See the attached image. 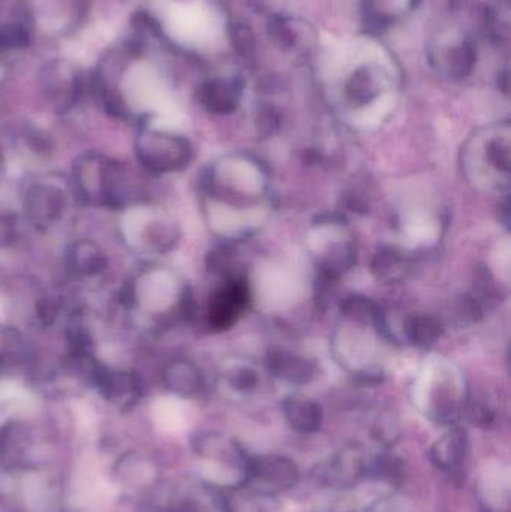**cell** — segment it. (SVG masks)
Listing matches in <instances>:
<instances>
[{"mask_svg": "<svg viewBox=\"0 0 511 512\" xmlns=\"http://www.w3.org/2000/svg\"><path fill=\"white\" fill-rule=\"evenodd\" d=\"M66 209V195L53 185H35L24 198V212L36 228L50 227L62 218Z\"/></svg>", "mask_w": 511, "mask_h": 512, "instance_id": "obj_8", "label": "cell"}, {"mask_svg": "<svg viewBox=\"0 0 511 512\" xmlns=\"http://www.w3.org/2000/svg\"><path fill=\"white\" fill-rule=\"evenodd\" d=\"M489 161L497 170L509 171L510 167V149L506 141L494 140L489 144Z\"/></svg>", "mask_w": 511, "mask_h": 512, "instance_id": "obj_28", "label": "cell"}, {"mask_svg": "<svg viewBox=\"0 0 511 512\" xmlns=\"http://www.w3.org/2000/svg\"><path fill=\"white\" fill-rule=\"evenodd\" d=\"M420 0H362L363 17L372 32H384L407 17Z\"/></svg>", "mask_w": 511, "mask_h": 512, "instance_id": "obj_14", "label": "cell"}, {"mask_svg": "<svg viewBox=\"0 0 511 512\" xmlns=\"http://www.w3.org/2000/svg\"><path fill=\"white\" fill-rule=\"evenodd\" d=\"M228 32H230L231 45L239 56L251 57L254 54L257 39H255V33L251 26L236 21V23L230 24Z\"/></svg>", "mask_w": 511, "mask_h": 512, "instance_id": "obj_25", "label": "cell"}, {"mask_svg": "<svg viewBox=\"0 0 511 512\" xmlns=\"http://www.w3.org/2000/svg\"><path fill=\"white\" fill-rule=\"evenodd\" d=\"M228 381H230V385L234 390L240 391V393H249V391L257 387L258 376L252 369L239 367V369H234L228 375Z\"/></svg>", "mask_w": 511, "mask_h": 512, "instance_id": "obj_27", "label": "cell"}, {"mask_svg": "<svg viewBox=\"0 0 511 512\" xmlns=\"http://www.w3.org/2000/svg\"><path fill=\"white\" fill-rule=\"evenodd\" d=\"M164 384L177 396L191 397L200 393L203 376L200 369L191 361L177 360L168 364L164 372Z\"/></svg>", "mask_w": 511, "mask_h": 512, "instance_id": "obj_17", "label": "cell"}, {"mask_svg": "<svg viewBox=\"0 0 511 512\" xmlns=\"http://www.w3.org/2000/svg\"><path fill=\"white\" fill-rule=\"evenodd\" d=\"M125 165L99 155H87L74 168L78 195L86 203L120 209L132 200L137 191Z\"/></svg>", "mask_w": 511, "mask_h": 512, "instance_id": "obj_1", "label": "cell"}, {"mask_svg": "<svg viewBox=\"0 0 511 512\" xmlns=\"http://www.w3.org/2000/svg\"><path fill=\"white\" fill-rule=\"evenodd\" d=\"M410 270V261L396 249H381L372 262V271L381 282H401L408 276Z\"/></svg>", "mask_w": 511, "mask_h": 512, "instance_id": "obj_19", "label": "cell"}, {"mask_svg": "<svg viewBox=\"0 0 511 512\" xmlns=\"http://www.w3.org/2000/svg\"><path fill=\"white\" fill-rule=\"evenodd\" d=\"M69 267L78 276H95L107 268V258L96 243L84 240L72 246Z\"/></svg>", "mask_w": 511, "mask_h": 512, "instance_id": "obj_18", "label": "cell"}, {"mask_svg": "<svg viewBox=\"0 0 511 512\" xmlns=\"http://www.w3.org/2000/svg\"><path fill=\"white\" fill-rule=\"evenodd\" d=\"M299 481V468L281 454L249 456L245 486L261 496H275L293 489Z\"/></svg>", "mask_w": 511, "mask_h": 512, "instance_id": "obj_3", "label": "cell"}, {"mask_svg": "<svg viewBox=\"0 0 511 512\" xmlns=\"http://www.w3.org/2000/svg\"><path fill=\"white\" fill-rule=\"evenodd\" d=\"M267 35L276 47L284 51L296 50L299 42V32L294 27V21L284 15H273L267 23Z\"/></svg>", "mask_w": 511, "mask_h": 512, "instance_id": "obj_22", "label": "cell"}, {"mask_svg": "<svg viewBox=\"0 0 511 512\" xmlns=\"http://www.w3.org/2000/svg\"><path fill=\"white\" fill-rule=\"evenodd\" d=\"M366 512H411L408 505L402 499L398 498H384L381 501L375 502L371 508Z\"/></svg>", "mask_w": 511, "mask_h": 512, "instance_id": "obj_29", "label": "cell"}, {"mask_svg": "<svg viewBox=\"0 0 511 512\" xmlns=\"http://www.w3.org/2000/svg\"><path fill=\"white\" fill-rule=\"evenodd\" d=\"M371 474V465L366 462L365 453L359 447L342 448L333 454L326 465L318 469L321 483L336 489L356 486L363 477Z\"/></svg>", "mask_w": 511, "mask_h": 512, "instance_id": "obj_7", "label": "cell"}, {"mask_svg": "<svg viewBox=\"0 0 511 512\" xmlns=\"http://www.w3.org/2000/svg\"><path fill=\"white\" fill-rule=\"evenodd\" d=\"M356 262V251L351 245H339L332 249L329 256L320 264L321 276L338 279L342 273L350 270Z\"/></svg>", "mask_w": 511, "mask_h": 512, "instance_id": "obj_24", "label": "cell"}, {"mask_svg": "<svg viewBox=\"0 0 511 512\" xmlns=\"http://www.w3.org/2000/svg\"><path fill=\"white\" fill-rule=\"evenodd\" d=\"M266 366L275 378L294 385L308 384L315 375V366L312 361L284 349H270Z\"/></svg>", "mask_w": 511, "mask_h": 512, "instance_id": "obj_13", "label": "cell"}, {"mask_svg": "<svg viewBox=\"0 0 511 512\" xmlns=\"http://www.w3.org/2000/svg\"><path fill=\"white\" fill-rule=\"evenodd\" d=\"M372 474L380 477L381 480L389 481V483H396L402 480L404 474V463L393 456V454L386 453L375 460L374 465H371Z\"/></svg>", "mask_w": 511, "mask_h": 512, "instance_id": "obj_26", "label": "cell"}, {"mask_svg": "<svg viewBox=\"0 0 511 512\" xmlns=\"http://www.w3.org/2000/svg\"><path fill=\"white\" fill-rule=\"evenodd\" d=\"M92 378L105 399L122 406H132L141 396V384L132 372H114L101 364H93Z\"/></svg>", "mask_w": 511, "mask_h": 512, "instance_id": "obj_10", "label": "cell"}, {"mask_svg": "<svg viewBox=\"0 0 511 512\" xmlns=\"http://www.w3.org/2000/svg\"><path fill=\"white\" fill-rule=\"evenodd\" d=\"M243 81L239 77H218L201 84L198 101L209 113L227 116L239 107Z\"/></svg>", "mask_w": 511, "mask_h": 512, "instance_id": "obj_12", "label": "cell"}, {"mask_svg": "<svg viewBox=\"0 0 511 512\" xmlns=\"http://www.w3.org/2000/svg\"><path fill=\"white\" fill-rule=\"evenodd\" d=\"M195 451L198 456L203 457L207 462L216 463L224 471L225 487L237 489L245 486L249 456L239 442L213 433V435L201 436Z\"/></svg>", "mask_w": 511, "mask_h": 512, "instance_id": "obj_4", "label": "cell"}, {"mask_svg": "<svg viewBox=\"0 0 511 512\" xmlns=\"http://www.w3.org/2000/svg\"><path fill=\"white\" fill-rule=\"evenodd\" d=\"M341 312L345 318L351 319V321L363 322V324L374 322L375 324L378 316H380L381 309L371 298L356 294L350 295L342 301Z\"/></svg>", "mask_w": 511, "mask_h": 512, "instance_id": "obj_23", "label": "cell"}, {"mask_svg": "<svg viewBox=\"0 0 511 512\" xmlns=\"http://www.w3.org/2000/svg\"><path fill=\"white\" fill-rule=\"evenodd\" d=\"M285 420L299 433H315L323 424V409L315 400L302 394L288 396L282 403Z\"/></svg>", "mask_w": 511, "mask_h": 512, "instance_id": "obj_15", "label": "cell"}, {"mask_svg": "<svg viewBox=\"0 0 511 512\" xmlns=\"http://www.w3.org/2000/svg\"><path fill=\"white\" fill-rule=\"evenodd\" d=\"M486 33L497 44H506L510 38V0H498L488 6L483 15Z\"/></svg>", "mask_w": 511, "mask_h": 512, "instance_id": "obj_21", "label": "cell"}, {"mask_svg": "<svg viewBox=\"0 0 511 512\" xmlns=\"http://www.w3.org/2000/svg\"><path fill=\"white\" fill-rule=\"evenodd\" d=\"M41 84L45 95L59 108H69L77 98V72L66 60H51L41 71Z\"/></svg>", "mask_w": 511, "mask_h": 512, "instance_id": "obj_9", "label": "cell"}, {"mask_svg": "<svg viewBox=\"0 0 511 512\" xmlns=\"http://www.w3.org/2000/svg\"><path fill=\"white\" fill-rule=\"evenodd\" d=\"M429 60L441 74L453 80H462L476 68L477 47L473 39L462 36L431 47Z\"/></svg>", "mask_w": 511, "mask_h": 512, "instance_id": "obj_6", "label": "cell"}, {"mask_svg": "<svg viewBox=\"0 0 511 512\" xmlns=\"http://www.w3.org/2000/svg\"><path fill=\"white\" fill-rule=\"evenodd\" d=\"M279 125V117L272 108H266L258 116V126L264 134H272Z\"/></svg>", "mask_w": 511, "mask_h": 512, "instance_id": "obj_30", "label": "cell"}, {"mask_svg": "<svg viewBox=\"0 0 511 512\" xmlns=\"http://www.w3.org/2000/svg\"><path fill=\"white\" fill-rule=\"evenodd\" d=\"M444 325L437 316L416 315L405 322V334L413 345L428 349L443 336Z\"/></svg>", "mask_w": 511, "mask_h": 512, "instance_id": "obj_20", "label": "cell"}, {"mask_svg": "<svg viewBox=\"0 0 511 512\" xmlns=\"http://www.w3.org/2000/svg\"><path fill=\"white\" fill-rule=\"evenodd\" d=\"M138 162L153 174L183 170L192 159V147L186 138L167 132L144 129L135 143Z\"/></svg>", "mask_w": 511, "mask_h": 512, "instance_id": "obj_2", "label": "cell"}, {"mask_svg": "<svg viewBox=\"0 0 511 512\" xmlns=\"http://www.w3.org/2000/svg\"><path fill=\"white\" fill-rule=\"evenodd\" d=\"M468 448H470V441H468L467 432L462 429H452L432 445L429 456L432 463L444 474L452 478H461L467 463Z\"/></svg>", "mask_w": 511, "mask_h": 512, "instance_id": "obj_11", "label": "cell"}, {"mask_svg": "<svg viewBox=\"0 0 511 512\" xmlns=\"http://www.w3.org/2000/svg\"><path fill=\"white\" fill-rule=\"evenodd\" d=\"M249 304V286L245 277H227V282L213 295L209 306V324L213 330H228Z\"/></svg>", "mask_w": 511, "mask_h": 512, "instance_id": "obj_5", "label": "cell"}, {"mask_svg": "<svg viewBox=\"0 0 511 512\" xmlns=\"http://www.w3.org/2000/svg\"><path fill=\"white\" fill-rule=\"evenodd\" d=\"M383 87L381 72L374 65L354 69L345 83V98L353 107H365L378 98Z\"/></svg>", "mask_w": 511, "mask_h": 512, "instance_id": "obj_16", "label": "cell"}]
</instances>
